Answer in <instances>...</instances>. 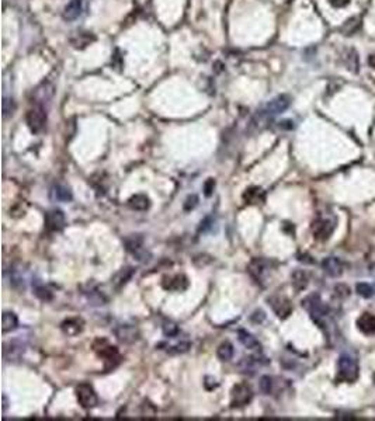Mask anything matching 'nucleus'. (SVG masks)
I'll return each instance as SVG.
<instances>
[{
  "instance_id": "22",
  "label": "nucleus",
  "mask_w": 375,
  "mask_h": 421,
  "mask_svg": "<svg viewBox=\"0 0 375 421\" xmlns=\"http://www.w3.org/2000/svg\"><path fill=\"white\" fill-rule=\"evenodd\" d=\"M237 337H239V341L243 344L246 347L247 350H259L260 348V343L257 341V338L250 334L246 330H239L237 332Z\"/></svg>"
},
{
  "instance_id": "12",
  "label": "nucleus",
  "mask_w": 375,
  "mask_h": 421,
  "mask_svg": "<svg viewBox=\"0 0 375 421\" xmlns=\"http://www.w3.org/2000/svg\"><path fill=\"white\" fill-rule=\"evenodd\" d=\"M163 288L166 291H172V292H180V291H184L187 289L188 286V280L186 275L183 274H177L174 277H169V278H165L163 280Z\"/></svg>"
},
{
  "instance_id": "3",
  "label": "nucleus",
  "mask_w": 375,
  "mask_h": 421,
  "mask_svg": "<svg viewBox=\"0 0 375 421\" xmlns=\"http://www.w3.org/2000/svg\"><path fill=\"white\" fill-rule=\"evenodd\" d=\"M47 124V111L42 106H35L34 108L29 110L27 112V125L31 129V132L38 134L41 132Z\"/></svg>"
},
{
  "instance_id": "29",
  "label": "nucleus",
  "mask_w": 375,
  "mask_h": 421,
  "mask_svg": "<svg viewBox=\"0 0 375 421\" xmlns=\"http://www.w3.org/2000/svg\"><path fill=\"white\" fill-rule=\"evenodd\" d=\"M355 291H357V294L360 295V296H363V298H371V296L374 295V288L370 284H367V282L357 284Z\"/></svg>"
},
{
  "instance_id": "18",
  "label": "nucleus",
  "mask_w": 375,
  "mask_h": 421,
  "mask_svg": "<svg viewBox=\"0 0 375 421\" xmlns=\"http://www.w3.org/2000/svg\"><path fill=\"white\" fill-rule=\"evenodd\" d=\"M60 329L66 336H78L83 330V322L80 319H68L62 323Z\"/></svg>"
},
{
  "instance_id": "21",
  "label": "nucleus",
  "mask_w": 375,
  "mask_h": 421,
  "mask_svg": "<svg viewBox=\"0 0 375 421\" xmlns=\"http://www.w3.org/2000/svg\"><path fill=\"white\" fill-rule=\"evenodd\" d=\"M100 348H101V350L97 348V353H99L100 357L106 361V364L111 363V365L114 366L113 361H119V353L115 347L109 345V344L106 343V347H100Z\"/></svg>"
},
{
  "instance_id": "2",
  "label": "nucleus",
  "mask_w": 375,
  "mask_h": 421,
  "mask_svg": "<svg viewBox=\"0 0 375 421\" xmlns=\"http://www.w3.org/2000/svg\"><path fill=\"white\" fill-rule=\"evenodd\" d=\"M76 397L83 409H93L99 403L97 393L89 383H80L76 388Z\"/></svg>"
},
{
  "instance_id": "20",
  "label": "nucleus",
  "mask_w": 375,
  "mask_h": 421,
  "mask_svg": "<svg viewBox=\"0 0 375 421\" xmlns=\"http://www.w3.org/2000/svg\"><path fill=\"white\" fill-rule=\"evenodd\" d=\"M51 198L54 201H59V202H68L72 199V193L66 186L58 184L51 190Z\"/></svg>"
},
{
  "instance_id": "30",
  "label": "nucleus",
  "mask_w": 375,
  "mask_h": 421,
  "mask_svg": "<svg viewBox=\"0 0 375 421\" xmlns=\"http://www.w3.org/2000/svg\"><path fill=\"white\" fill-rule=\"evenodd\" d=\"M260 391L264 394H270L273 392V378L271 376L264 375L260 378Z\"/></svg>"
},
{
  "instance_id": "1",
  "label": "nucleus",
  "mask_w": 375,
  "mask_h": 421,
  "mask_svg": "<svg viewBox=\"0 0 375 421\" xmlns=\"http://www.w3.org/2000/svg\"><path fill=\"white\" fill-rule=\"evenodd\" d=\"M337 369H339V379L345 382H354L358 376V364L354 357L350 354L340 355Z\"/></svg>"
},
{
  "instance_id": "33",
  "label": "nucleus",
  "mask_w": 375,
  "mask_h": 421,
  "mask_svg": "<svg viewBox=\"0 0 375 421\" xmlns=\"http://www.w3.org/2000/svg\"><path fill=\"white\" fill-rule=\"evenodd\" d=\"M163 333H165V336H168V337H173V336H176V334L178 333V327L174 323L169 322V323L163 326Z\"/></svg>"
},
{
  "instance_id": "37",
  "label": "nucleus",
  "mask_w": 375,
  "mask_h": 421,
  "mask_svg": "<svg viewBox=\"0 0 375 421\" xmlns=\"http://www.w3.org/2000/svg\"><path fill=\"white\" fill-rule=\"evenodd\" d=\"M214 188H215V180H214V178H208L207 181H205V184H204V191H205V196H212V191H214Z\"/></svg>"
},
{
  "instance_id": "4",
  "label": "nucleus",
  "mask_w": 375,
  "mask_h": 421,
  "mask_svg": "<svg viewBox=\"0 0 375 421\" xmlns=\"http://www.w3.org/2000/svg\"><path fill=\"white\" fill-rule=\"evenodd\" d=\"M231 396H232V400H231L232 407H243L252 402L253 392L247 383H237L233 386Z\"/></svg>"
},
{
  "instance_id": "34",
  "label": "nucleus",
  "mask_w": 375,
  "mask_h": 421,
  "mask_svg": "<svg viewBox=\"0 0 375 421\" xmlns=\"http://www.w3.org/2000/svg\"><path fill=\"white\" fill-rule=\"evenodd\" d=\"M357 68H358V59H357L354 51L351 49V51H348V69L353 72H357Z\"/></svg>"
},
{
  "instance_id": "9",
  "label": "nucleus",
  "mask_w": 375,
  "mask_h": 421,
  "mask_svg": "<svg viewBox=\"0 0 375 421\" xmlns=\"http://www.w3.org/2000/svg\"><path fill=\"white\" fill-rule=\"evenodd\" d=\"M289 104H291V98L286 94H283V96H278L274 100H271L266 106L263 112H264V115H277V114L284 112L287 108L289 107Z\"/></svg>"
},
{
  "instance_id": "35",
  "label": "nucleus",
  "mask_w": 375,
  "mask_h": 421,
  "mask_svg": "<svg viewBox=\"0 0 375 421\" xmlns=\"http://www.w3.org/2000/svg\"><path fill=\"white\" fill-rule=\"evenodd\" d=\"M90 41H91V38L89 37V34L87 32H85V34H79V37H78V41H72L73 42V45L76 47V48H79L80 47H85V45H87Z\"/></svg>"
},
{
  "instance_id": "7",
  "label": "nucleus",
  "mask_w": 375,
  "mask_h": 421,
  "mask_svg": "<svg viewBox=\"0 0 375 421\" xmlns=\"http://www.w3.org/2000/svg\"><path fill=\"white\" fill-rule=\"evenodd\" d=\"M270 270V263L264 258H253L249 264V273L257 282H263Z\"/></svg>"
},
{
  "instance_id": "5",
  "label": "nucleus",
  "mask_w": 375,
  "mask_h": 421,
  "mask_svg": "<svg viewBox=\"0 0 375 421\" xmlns=\"http://www.w3.org/2000/svg\"><path fill=\"white\" fill-rule=\"evenodd\" d=\"M302 305L305 306L306 310L312 314L314 319H322V317H325L327 312H329L327 306L322 302V299L319 298V295H311V296H308L305 301L302 302Z\"/></svg>"
},
{
  "instance_id": "40",
  "label": "nucleus",
  "mask_w": 375,
  "mask_h": 421,
  "mask_svg": "<svg viewBox=\"0 0 375 421\" xmlns=\"http://www.w3.org/2000/svg\"><path fill=\"white\" fill-rule=\"evenodd\" d=\"M370 65L375 68V55H371V56H370Z\"/></svg>"
},
{
  "instance_id": "28",
  "label": "nucleus",
  "mask_w": 375,
  "mask_h": 421,
  "mask_svg": "<svg viewBox=\"0 0 375 421\" xmlns=\"http://www.w3.org/2000/svg\"><path fill=\"white\" fill-rule=\"evenodd\" d=\"M34 294L37 295L40 298L41 301H51L52 299V294L51 291L42 284H37L34 286Z\"/></svg>"
},
{
  "instance_id": "26",
  "label": "nucleus",
  "mask_w": 375,
  "mask_h": 421,
  "mask_svg": "<svg viewBox=\"0 0 375 421\" xmlns=\"http://www.w3.org/2000/svg\"><path fill=\"white\" fill-rule=\"evenodd\" d=\"M132 274H134V270H132L131 267L122 268L118 274L114 277V280H113V284L115 285V288H117V289H119L122 285H125L127 282H128L129 278L132 277Z\"/></svg>"
},
{
  "instance_id": "17",
  "label": "nucleus",
  "mask_w": 375,
  "mask_h": 421,
  "mask_svg": "<svg viewBox=\"0 0 375 421\" xmlns=\"http://www.w3.org/2000/svg\"><path fill=\"white\" fill-rule=\"evenodd\" d=\"M83 3L85 0H70L63 10V19L68 21L78 19L83 11Z\"/></svg>"
},
{
  "instance_id": "6",
  "label": "nucleus",
  "mask_w": 375,
  "mask_h": 421,
  "mask_svg": "<svg viewBox=\"0 0 375 421\" xmlns=\"http://www.w3.org/2000/svg\"><path fill=\"white\" fill-rule=\"evenodd\" d=\"M66 225V218L63 211L60 209H51L45 214V227L50 232H60Z\"/></svg>"
},
{
  "instance_id": "31",
  "label": "nucleus",
  "mask_w": 375,
  "mask_h": 421,
  "mask_svg": "<svg viewBox=\"0 0 375 421\" xmlns=\"http://www.w3.org/2000/svg\"><path fill=\"white\" fill-rule=\"evenodd\" d=\"M14 110H16L14 101L10 100V98H4V100H3V115H4V117H9L10 114L14 112Z\"/></svg>"
},
{
  "instance_id": "15",
  "label": "nucleus",
  "mask_w": 375,
  "mask_h": 421,
  "mask_svg": "<svg viewBox=\"0 0 375 421\" xmlns=\"http://www.w3.org/2000/svg\"><path fill=\"white\" fill-rule=\"evenodd\" d=\"M322 268L330 277H340L343 273V264L337 257H326L322 261Z\"/></svg>"
},
{
  "instance_id": "8",
  "label": "nucleus",
  "mask_w": 375,
  "mask_h": 421,
  "mask_svg": "<svg viewBox=\"0 0 375 421\" xmlns=\"http://www.w3.org/2000/svg\"><path fill=\"white\" fill-rule=\"evenodd\" d=\"M335 230V222L327 219V218H322L317 219L314 224V235L317 240H326L329 239L330 235Z\"/></svg>"
},
{
  "instance_id": "25",
  "label": "nucleus",
  "mask_w": 375,
  "mask_h": 421,
  "mask_svg": "<svg viewBox=\"0 0 375 421\" xmlns=\"http://www.w3.org/2000/svg\"><path fill=\"white\" fill-rule=\"evenodd\" d=\"M233 354H235L233 345L229 343V341H225V343H222L218 347L217 355L221 361H229V360H232V358H233Z\"/></svg>"
},
{
  "instance_id": "10",
  "label": "nucleus",
  "mask_w": 375,
  "mask_h": 421,
  "mask_svg": "<svg viewBox=\"0 0 375 421\" xmlns=\"http://www.w3.org/2000/svg\"><path fill=\"white\" fill-rule=\"evenodd\" d=\"M268 305L271 306V309L276 312L278 317L284 319L288 314L292 312V306L289 304V301L283 296H271L268 298Z\"/></svg>"
},
{
  "instance_id": "19",
  "label": "nucleus",
  "mask_w": 375,
  "mask_h": 421,
  "mask_svg": "<svg viewBox=\"0 0 375 421\" xmlns=\"http://www.w3.org/2000/svg\"><path fill=\"white\" fill-rule=\"evenodd\" d=\"M128 205L134 211H146L150 206V201L145 194H135L128 199Z\"/></svg>"
},
{
  "instance_id": "39",
  "label": "nucleus",
  "mask_w": 375,
  "mask_h": 421,
  "mask_svg": "<svg viewBox=\"0 0 375 421\" xmlns=\"http://www.w3.org/2000/svg\"><path fill=\"white\" fill-rule=\"evenodd\" d=\"M7 409V397L3 394V410H6Z\"/></svg>"
},
{
  "instance_id": "38",
  "label": "nucleus",
  "mask_w": 375,
  "mask_h": 421,
  "mask_svg": "<svg viewBox=\"0 0 375 421\" xmlns=\"http://www.w3.org/2000/svg\"><path fill=\"white\" fill-rule=\"evenodd\" d=\"M329 3H330L333 7L340 9V7H346V6L350 3V0H329Z\"/></svg>"
},
{
  "instance_id": "16",
  "label": "nucleus",
  "mask_w": 375,
  "mask_h": 421,
  "mask_svg": "<svg viewBox=\"0 0 375 421\" xmlns=\"http://www.w3.org/2000/svg\"><path fill=\"white\" fill-rule=\"evenodd\" d=\"M357 327L361 333L371 336L375 333V316L371 313H363L357 319Z\"/></svg>"
},
{
  "instance_id": "24",
  "label": "nucleus",
  "mask_w": 375,
  "mask_h": 421,
  "mask_svg": "<svg viewBox=\"0 0 375 421\" xmlns=\"http://www.w3.org/2000/svg\"><path fill=\"white\" fill-rule=\"evenodd\" d=\"M243 199L246 201V204H260L264 199V193L259 187H252L243 194Z\"/></svg>"
},
{
  "instance_id": "13",
  "label": "nucleus",
  "mask_w": 375,
  "mask_h": 421,
  "mask_svg": "<svg viewBox=\"0 0 375 421\" xmlns=\"http://www.w3.org/2000/svg\"><path fill=\"white\" fill-rule=\"evenodd\" d=\"M24 354V345L19 341H11L9 344H4L3 348V357L6 361H19Z\"/></svg>"
},
{
  "instance_id": "36",
  "label": "nucleus",
  "mask_w": 375,
  "mask_h": 421,
  "mask_svg": "<svg viewBox=\"0 0 375 421\" xmlns=\"http://www.w3.org/2000/svg\"><path fill=\"white\" fill-rule=\"evenodd\" d=\"M198 204V196H190L186 199V202H184V209L186 211H191V209H194L196 206H197Z\"/></svg>"
},
{
  "instance_id": "14",
  "label": "nucleus",
  "mask_w": 375,
  "mask_h": 421,
  "mask_svg": "<svg viewBox=\"0 0 375 421\" xmlns=\"http://www.w3.org/2000/svg\"><path fill=\"white\" fill-rule=\"evenodd\" d=\"M124 243H125L127 250L131 252L132 254L137 255L139 260H141V257H142L141 253H145L144 249H142V246H144V237H142V235H129L128 237H125Z\"/></svg>"
},
{
  "instance_id": "23",
  "label": "nucleus",
  "mask_w": 375,
  "mask_h": 421,
  "mask_svg": "<svg viewBox=\"0 0 375 421\" xmlns=\"http://www.w3.org/2000/svg\"><path fill=\"white\" fill-rule=\"evenodd\" d=\"M19 326V319L13 312H4L1 316V330L3 333L13 332Z\"/></svg>"
},
{
  "instance_id": "11",
  "label": "nucleus",
  "mask_w": 375,
  "mask_h": 421,
  "mask_svg": "<svg viewBox=\"0 0 375 421\" xmlns=\"http://www.w3.org/2000/svg\"><path fill=\"white\" fill-rule=\"evenodd\" d=\"M114 334L115 337L118 338L121 343H134L138 340V330L135 326H131V324H121L118 326L115 330H114Z\"/></svg>"
},
{
  "instance_id": "27",
  "label": "nucleus",
  "mask_w": 375,
  "mask_h": 421,
  "mask_svg": "<svg viewBox=\"0 0 375 421\" xmlns=\"http://www.w3.org/2000/svg\"><path fill=\"white\" fill-rule=\"evenodd\" d=\"M292 284H294V288L296 291H302L304 288H306L308 285V277L304 271H295L292 274Z\"/></svg>"
},
{
  "instance_id": "32",
  "label": "nucleus",
  "mask_w": 375,
  "mask_h": 421,
  "mask_svg": "<svg viewBox=\"0 0 375 421\" xmlns=\"http://www.w3.org/2000/svg\"><path fill=\"white\" fill-rule=\"evenodd\" d=\"M188 348H190V343H188V341H181V343L177 344V345H173V347H170L169 353L170 354L187 353Z\"/></svg>"
}]
</instances>
